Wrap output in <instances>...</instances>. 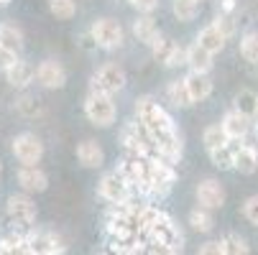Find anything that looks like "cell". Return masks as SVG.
Returning a JSON list of instances; mask_svg holds the SVG:
<instances>
[{"label":"cell","mask_w":258,"mask_h":255,"mask_svg":"<svg viewBox=\"0 0 258 255\" xmlns=\"http://www.w3.org/2000/svg\"><path fill=\"white\" fill-rule=\"evenodd\" d=\"M36 217H39V209H36V202L31 199V194H11L6 199V212H3V222L6 227H16V230H31L36 227Z\"/></svg>","instance_id":"6da1fadb"},{"label":"cell","mask_w":258,"mask_h":255,"mask_svg":"<svg viewBox=\"0 0 258 255\" xmlns=\"http://www.w3.org/2000/svg\"><path fill=\"white\" fill-rule=\"evenodd\" d=\"M125 84H128V74L115 61H107V64L97 66L95 74L90 77V92H102V95H110V97L118 95Z\"/></svg>","instance_id":"7a4b0ae2"},{"label":"cell","mask_w":258,"mask_h":255,"mask_svg":"<svg viewBox=\"0 0 258 255\" xmlns=\"http://www.w3.org/2000/svg\"><path fill=\"white\" fill-rule=\"evenodd\" d=\"M85 115L92 125L97 128H110L115 120H118V107L113 102L110 95H102V92H87L85 97Z\"/></svg>","instance_id":"3957f363"},{"label":"cell","mask_w":258,"mask_h":255,"mask_svg":"<svg viewBox=\"0 0 258 255\" xmlns=\"http://www.w3.org/2000/svg\"><path fill=\"white\" fill-rule=\"evenodd\" d=\"M97 197L102 202H107L110 207H120V204H128L131 199H136L133 189L125 184V179L118 171H110V174L100 176V181H97Z\"/></svg>","instance_id":"277c9868"},{"label":"cell","mask_w":258,"mask_h":255,"mask_svg":"<svg viewBox=\"0 0 258 255\" xmlns=\"http://www.w3.org/2000/svg\"><path fill=\"white\" fill-rule=\"evenodd\" d=\"M90 36H92V41L97 49L102 51H115L123 46V39H125V31L120 26V21L115 18H97L92 26H90Z\"/></svg>","instance_id":"5b68a950"},{"label":"cell","mask_w":258,"mask_h":255,"mask_svg":"<svg viewBox=\"0 0 258 255\" xmlns=\"http://www.w3.org/2000/svg\"><path fill=\"white\" fill-rule=\"evenodd\" d=\"M26 242H28L31 255H64L67 250L64 240L54 230H46V227H31L26 235Z\"/></svg>","instance_id":"8992f818"},{"label":"cell","mask_w":258,"mask_h":255,"mask_svg":"<svg viewBox=\"0 0 258 255\" xmlns=\"http://www.w3.org/2000/svg\"><path fill=\"white\" fill-rule=\"evenodd\" d=\"M11 151L21 166H36L44 158V143L36 133H18L11 143Z\"/></svg>","instance_id":"52a82bcc"},{"label":"cell","mask_w":258,"mask_h":255,"mask_svg":"<svg viewBox=\"0 0 258 255\" xmlns=\"http://www.w3.org/2000/svg\"><path fill=\"white\" fill-rule=\"evenodd\" d=\"M195 197H197V204L200 207H205V209H223L225 207V199H228V194H225V187L220 184L217 179H212V176H207V179H202L200 184H197V189H195Z\"/></svg>","instance_id":"ba28073f"},{"label":"cell","mask_w":258,"mask_h":255,"mask_svg":"<svg viewBox=\"0 0 258 255\" xmlns=\"http://www.w3.org/2000/svg\"><path fill=\"white\" fill-rule=\"evenodd\" d=\"M36 82L44 90H61L67 84V69L56 59H44L36 66Z\"/></svg>","instance_id":"9c48e42d"},{"label":"cell","mask_w":258,"mask_h":255,"mask_svg":"<svg viewBox=\"0 0 258 255\" xmlns=\"http://www.w3.org/2000/svg\"><path fill=\"white\" fill-rule=\"evenodd\" d=\"M16 179H18V187L23 194H41L49 189V176L39 166H21Z\"/></svg>","instance_id":"30bf717a"},{"label":"cell","mask_w":258,"mask_h":255,"mask_svg":"<svg viewBox=\"0 0 258 255\" xmlns=\"http://www.w3.org/2000/svg\"><path fill=\"white\" fill-rule=\"evenodd\" d=\"M77 161L85 166V168H102L105 163V151L102 145L92 138H85L77 143Z\"/></svg>","instance_id":"8fae6325"},{"label":"cell","mask_w":258,"mask_h":255,"mask_svg":"<svg viewBox=\"0 0 258 255\" xmlns=\"http://www.w3.org/2000/svg\"><path fill=\"white\" fill-rule=\"evenodd\" d=\"M0 46L13 51V54H18V56L23 54L26 36H23V31H21L18 23H13V21H3V23H0Z\"/></svg>","instance_id":"7c38bea8"},{"label":"cell","mask_w":258,"mask_h":255,"mask_svg":"<svg viewBox=\"0 0 258 255\" xmlns=\"http://www.w3.org/2000/svg\"><path fill=\"white\" fill-rule=\"evenodd\" d=\"M195 41H197V44H200V46H202L205 51H210L212 56H215V54H220V51L225 49V44H228L225 33L220 31V28H217L215 23H207V26H202Z\"/></svg>","instance_id":"4fadbf2b"},{"label":"cell","mask_w":258,"mask_h":255,"mask_svg":"<svg viewBox=\"0 0 258 255\" xmlns=\"http://www.w3.org/2000/svg\"><path fill=\"white\" fill-rule=\"evenodd\" d=\"M6 79H8L11 87H16V90H26V87L36 79V66H33L28 59H18V61L6 71Z\"/></svg>","instance_id":"5bb4252c"},{"label":"cell","mask_w":258,"mask_h":255,"mask_svg":"<svg viewBox=\"0 0 258 255\" xmlns=\"http://www.w3.org/2000/svg\"><path fill=\"white\" fill-rule=\"evenodd\" d=\"M223 130L228 133V138L230 140H243L250 130H253V123H250V118H245L243 113H238V110H230V113H225V118H223Z\"/></svg>","instance_id":"9a60e30c"},{"label":"cell","mask_w":258,"mask_h":255,"mask_svg":"<svg viewBox=\"0 0 258 255\" xmlns=\"http://www.w3.org/2000/svg\"><path fill=\"white\" fill-rule=\"evenodd\" d=\"M212 59H215V56H212L210 51H205L197 41L187 46V66H189L192 74H210L212 66H215Z\"/></svg>","instance_id":"2e32d148"},{"label":"cell","mask_w":258,"mask_h":255,"mask_svg":"<svg viewBox=\"0 0 258 255\" xmlns=\"http://www.w3.org/2000/svg\"><path fill=\"white\" fill-rule=\"evenodd\" d=\"M240 145H245V143H243V140H230L228 145H223V148L210 151L207 156H210L212 166L220 168V171H230V168H235V153L240 151Z\"/></svg>","instance_id":"e0dca14e"},{"label":"cell","mask_w":258,"mask_h":255,"mask_svg":"<svg viewBox=\"0 0 258 255\" xmlns=\"http://www.w3.org/2000/svg\"><path fill=\"white\" fill-rule=\"evenodd\" d=\"M184 82H187V90L192 95V102H205L207 97H212L215 84H212L210 74H192L189 71V74L184 77Z\"/></svg>","instance_id":"ac0fdd59"},{"label":"cell","mask_w":258,"mask_h":255,"mask_svg":"<svg viewBox=\"0 0 258 255\" xmlns=\"http://www.w3.org/2000/svg\"><path fill=\"white\" fill-rule=\"evenodd\" d=\"M131 31H133V36H136V41H141V44H146V46H151V41L161 33L154 16H138V18L133 21Z\"/></svg>","instance_id":"d6986e66"},{"label":"cell","mask_w":258,"mask_h":255,"mask_svg":"<svg viewBox=\"0 0 258 255\" xmlns=\"http://www.w3.org/2000/svg\"><path fill=\"white\" fill-rule=\"evenodd\" d=\"M187 225H189L195 232L207 235V232L215 230V212H212V209H205V207L197 204V207H192L189 214H187Z\"/></svg>","instance_id":"ffe728a7"},{"label":"cell","mask_w":258,"mask_h":255,"mask_svg":"<svg viewBox=\"0 0 258 255\" xmlns=\"http://www.w3.org/2000/svg\"><path fill=\"white\" fill-rule=\"evenodd\" d=\"M166 97H169V102H171L174 107H179V110H187V107L195 105V102H192V95H189V90H187V82H184V77L171 79V82L166 84Z\"/></svg>","instance_id":"44dd1931"},{"label":"cell","mask_w":258,"mask_h":255,"mask_svg":"<svg viewBox=\"0 0 258 255\" xmlns=\"http://www.w3.org/2000/svg\"><path fill=\"white\" fill-rule=\"evenodd\" d=\"M235 171L243 176H253L258 171V148L255 145H240V151L235 153Z\"/></svg>","instance_id":"7402d4cb"},{"label":"cell","mask_w":258,"mask_h":255,"mask_svg":"<svg viewBox=\"0 0 258 255\" xmlns=\"http://www.w3.org/2000/svg\"><path fill=\"white\" fill-rule=\"evenodd\" d=\"M228 143H230V138H228V133L223 130L220 123H212L202 130V145H205L207 153L215 151V148H223V145H228Z\"/></svg>","instance_id":"603a6c76"},{"label":"cell","mask_w":258,"mask_h":255,"mask_svg":"<svg viewBox=\"0 0 258 255\" xmlns=\"http://www.w3.org/2000/svg\"><path fill=\"white\" fill-rule=\"evenodd\" d=\"M220 245L225 255H250V242L240 232H225L220 237Z\"/></svg>","instance_id":"cb8c5ba5"},{"label":"cell","mask_w":258,"mask_h":255,"mask_svg":"<svg viewBox=\"0 0 258 255\" xmlns=\"http://www.w3.org/2000/svg\"><path fill=\"white\" fill-rule=\"evenodd\" d=\"M233 102H235L233 110L243 113L245 118H255V113H258V95L253 90H240Z\"/></svg>","instance_id":"d4e9b609"},{"label":"cell","mask_w":258,"mask_h":255,"mask_svg":"<svg viewBox=\"0 0 258 255\" xmlns=\"http://www.w3.org/2000/svg\"><path fill=\"white\" fill-rule=\"evenodd\" d=\"M171 13L176 21L189 23L200 16V3H195V0H171Z\"/></svg>","instance_id":"484cf974"},{"label":"cell","mask_w":258,"mask_h":255,"mask_svg":"<svg viewBox=\"0 0 258 255\" xmlns=\"http://www.w3.org/2000/svg\"><path fill=\"white\" fill-rule=\"evenodd\" d=\"M151 56L156 59V61H161V64H166V59L174 54V49H176V44L169 39V36H164V33H159L156 39L151 41Z\"/></svg>","instance_id":"4316f807"},{"label":"cell","mask_w":258,"mask_h":255,"mask_svg":"<svg viewBox=\"0 0 258 255\" xmlns=\"http://www.w3.org/2000/svg\"><path fill=\"white\" fill-rule=\"evenodd\" d=\"M240 56L250 64H258V31H245L240 36Z\"/></svg>","instance_id":"83f0119b"},{"label":"cell","mask_w":258,"mask_h":255,"mask_svg":"<svg viewBox=\"0 0 258 255\" xmlns=\"http://www.w3.org/2000/svg\"><path fill=\"white\" fill-rule=\"evenodd\" d=\"M51 16H56L59 21H72L77 16V0H46Z\"/></svg>","instance_id":"f1b7e54d"},{"label":"cell","mask_w":258,"mask_h":255,"mask_svg":"<svg viewBox=\"0 0 258 255\" xmlns=\"http://www.w3.org/2000/svg\"><path fill=\"white\" fill-rule=\"evenodd\" d=\"M16 110L23 118H36V115H41V105H39V100L31 97V95H21L16 100Z\"/></svg>","instance_id":"f546056e"},{"label":"cell","mask_w":258,"mask_h":255,"mask_svg":"<svg viewBox=\"0 0 258 255\" xmlns=\"http://www.w3.org/2000/svg\"><path fill=\"white\" fill-rule=\"evenodd\" d=\"M243 217L253 227H258V194H253L243 202Z\"/></svg>","instance_id":"4dcf8cb0"},{"label":"cell","mask_w":258,"mask_h":255,"mask_svg":"<svg viewBox=\"0 0 258 255\" xmlns=\"http://www.w3.org/2000/svg\"><path fill=\"white\" fill-rule=\"evenodd\" d=\"M220 31L225 33V39H230V36H235V31H238V26H235V21H233V16H228V13H217V18L212 21Z\"/></svg>","instance_id":"1f68e13d"},{"label":"cell","mask_w":258,"mask_h":255,"mask_svg":"<svg viewBox=\"0 0 258 255\" xmlns=\"http://www.w3.org/2000/svg\"><path fill=\"white\" fill-rule=\"evenodd\" d=\"M166 69H179V66H187V46H179L176 44V49H174V54L166 59V64H164Z\"/></svg>","instance_id":"d6a6232c"},{"label":"cell","mask_w":258,"mask_h":255,"mask_svg":"<svg viewBox=\"0 0 258 255\" xmlns=\"http://www.w3.org/2000/svg\"><path fill=\"white\" fill-rule=\"evenodd\" d=\"M128 3L138 11V16H154V11L159 8V0H128Z\"/></svg>","instance_id":"836d02e7"},{"label":"cell","mask_w":258,"mask_h":255,"mask_svg":"<svg viewBox=\"0 0 258 255\" xmlns=\"http://www.w3.org/2000/svg\"><path fill=\"white\" fill-rule=\"evenodd\" d=\"M197 255H225L223 252V245H220V240H207L197 247Z\"/></svg>","instance_id":"e575fe53"},{"label":"cell","mask_w":258,"mask_h":255,"mask_svg":"<svg viewBox=\"0 0 258 255\" xmlns=\"http://www.w3.org/2000/svg\"><path fill=\"white\" fill-rule=\"evenodd\" d=\"M21 56L18 54H13V51H8V49H3V46H0V71H3V74H6V71L18 61Z\"/></svg>","instance_id":"d590c367"},{"label":"cell","mask_w":258,"mask_h":255,"mask_svg":"<svg viewBox=\"0 0 258 255\" xmlns=\"http://www.w3.org/2000/svg\"><path fill=\"white\" fill-rule=\"evenodd\" d=\"M233 8H235V0H220V13H233Z\"/></svg>","instance_id":"8d00e7d4"},{"label":"cell","mask_w":258,"mask_h":255,"mask_svg":"<svg viewBox=\"0 0 258 255\" xmlns=\"http://www.w3.org/2000/svg\"><path fill=\"white\" fill-rule=\"evenodd\" d=\"M253 135H255V140H258V120H253Z\"/></svg>","instance_id":"74e56055"},{"label":"cell","mask_w":258,"mask_h":255,"mask_svg":"<svg viewBox=\"0 0 258 255\" xmlns=\"http://www.w3.org/2000/svg\"><path fill=\"white\" fill-rule=\"evenodd\" d=\"M8 3H11V0H0V8H6Z\"/></svg>","instance_id":"f35d334b"},{"label":"cell","mask_w":258,"mask_h":255,"mask_svg":"<svg viewBox=\"0 0 258 255\" xmlns=\"http://www.w3.org/2000/svg\"><path fill=\"white\" fill-rule=\"evenodd\" d=\"M195 3H202V0H195Z\"/></svg>","instance_id":"ab89813d"},{"label":"cell","mask_w":258,"mask_h":255,"mask_svg":"<svg viewBox=\"0 0 258 255\" xmlns=\"http://www.w3.org/2000/svg\"><path fill=\"white\" fill-rule=\"evenodd\" d=\"M0 171H3V163H0Z\"/></svg>","instance_id":"60d3db41"},{"label":"cell","mask_w":258,"mask_h":255,"mask_svg":"<svg viewBox=\"0 0 258 255\" xmlns=\"http://www.w3.org/2000/svg\"><path fill=\"white\" fill-rule=\"evenodd\" d=\"M255 120H258V113H255Z\"/></svg>","instance_id":"b9f144b4"}]
</instances>
